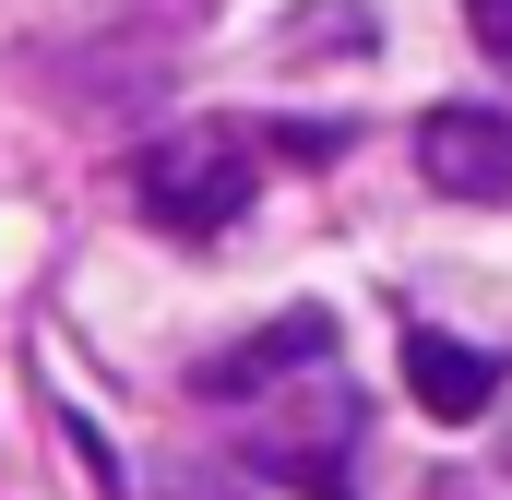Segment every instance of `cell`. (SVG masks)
<instances>
[{
	"label": "cell",
	"instance_id": "obj_1",
	"mask_svg": "<svg viewBox=\"0 0 512 500\" xmlns=\"http://www.w3.org/2000/svg\"><path fill=\"white\" fill-rule=\"evenodd\" d=\"M239 453H251L262 477H286V489H334L346 477V453H358V393H346V370L322 358L310 381H262V393H239Z\"/></svg>",
	"mask_w": 512,
	"mask_h": 500
},
{
	"label": "cell",
	"instance_id": "obj_2",
	"mask_svg": "<svg viewBox=\"0 0 512 500\" xmlns=\"http://www.w3.org/2000/svg\"><path fill=\"white\" fill-rule=\"evenodd\" d=\"M251 143L239 131H215V120H179L167 143H143V203L179 227V239H215V227H239L251 215Z\"/></svg>",
	"mask_w": 512,
	"mask_h": 500
},
{
	"label": "cell",
	"instance_id": "obj_3",
	"mask_svg": "<svg viewBox=\"0 0 512 500\" xmlns=\"http://www.w3.org/2000/svg\"><path fill=\"white\" fill-rule=\"evenodd\" d=\"M417 179L441 203H501L512 215V120L501 108H429L417 120Z\"/></svg>",
	"mask_w": 512,
	"mask_h": 500
},
{
	"label": "cell",
	"instance_id": "obj_4",
	"mask_svg": "<svg viewBox=\"0 0 512 500\" xmlns=\"http://www.w3.org/2000/svg\"><path fill=\"white\" fill-rule=\"evenodd\" d=\"M405 381L429 393V417H477V405L501 393V358H477V346H453V334H417V346H405Z\"/></svg>",
	"mask_w": 512,
	"mask_h": 500
},
{
	"label": "cell",
	"instance_id": "obj_5",
	"mask_svg": "<svg viewBox=\"0 0 512 500\" xmlns=\"http://www.w3.org/2000/svg\"><path fill=\"white\" fill-rule=\"evenodd\" d=\"M465 24H477V48L512 72V0H465Z\"/></svg>",
	"mask_w": 512,
	"mask_h": 500
}]
</instances>
